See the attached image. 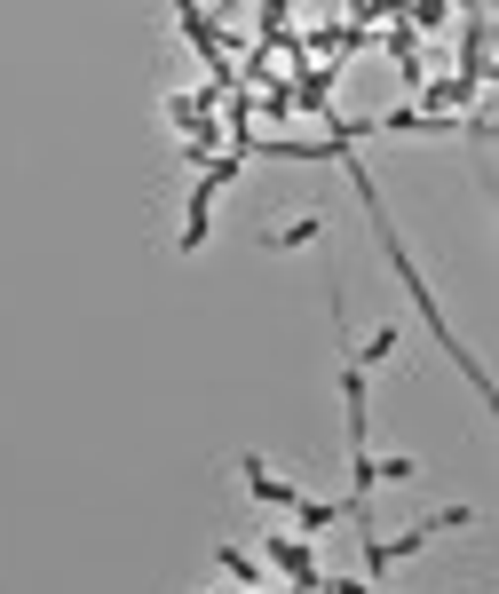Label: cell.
<instances>
[{
    "mask_svg": "<svg viewBox=\"0 0 499 594\" xmlns=\"http://www.w3.org/2000/svg\"><path fill=\"white\" fill-rule=\"evenodd\" d=\"M246 484H254V499H270V507H294V484H278V476H262V460H246Z\"/></svg>",
    "mask_w": 499,
    "mask_h": 594,
    "instance_id": "obj_1",
    "label": "cell"
},
{
    "mask_svg": "<svg viewBox=\"0 0 499 594\" xmlns=\"http://www.w3.org/2000/svg\"><path fill=\"white\" fill-rule=\"evenodd\" d=\"M294 515H301V531H333V523H341L333 499H294Z\"/></svg>",
    "mask_w": 499,
    "mask_h": 594,
    "instance_id": "obj_3",
    "label": "cell"
},
{
    "mask_svg": "<svg viewBox=\"0 0 499 594\" xmlns=\"http://www.w3.org/2000/svg\"><path fill=\"white\" fill-rule=\"evenodd\" d=\"M381 357H397V333H389V325H381L373 341H357V349H349V365H357V373H373Z\"/></svg>",
    "mask_w": 499,
    "mask_h": 594,
    "instance_id": "obj_2",
    "label": "cell"
}]
</instances>
